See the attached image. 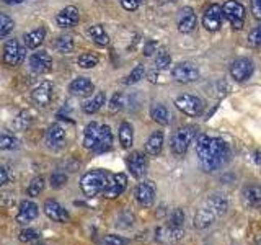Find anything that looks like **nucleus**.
<instances>
[{"instance_id": "obj_33", "label": "nucleus", "mask_w": 261, "mask_h": 245, "mask_svg": "<svg viewBox=\"0 0 261 245\" xmlns=\"http://www.w3.org/2000/svg\"><path fill=\"white\" fill-rule=\"evenodd\" d=\"M98 62H100V57H98V54H95V53H85V54L79 56V59H77L79 67H82V69H93Z\"/></svg>"}, {"instance_id": "obj_15", "label": "nucleus", "mask_w": 261, "mask_h": 245, "mask_svg": "<svg viewBox=\"0 0 261 245\" xmlns=\"http://www.w3.org/2000/svg\"><path fill=\"white\" fill-rule=\"evenodd\" d=\"M53 84L49 80H44V82H41V84L33 90V93H31V98H33V102H35L38 106H47L49 103H51L53 100Z\"/></svg>"}, {"instance_id": "obj_11", "label": "nucleus", "mask_w": 261, "mask_h": 245, "mask_svg": "<svg viewBox=\"0 0 261 245\" xmlns=\"http://www.w3.org/2000/svg\"><path fill=\"white\" fill-rule=\"evenodd\" d=\"M127 168L134 178H144L147 168H149V162H147V157L142 152H133L127 157Z\"/></svg>"}, {"instance_id": "obj_1", "label": "nucleus", "mask_w": 261, "mask_h": 245, "mask_svg": "<svg viewBox=\"0 0 261 245\" xmlns=\"http://www.w3.org/2000/svg\"><path fill=\"white\" fill-rule=\"evenodd\" d=\"M196 154H198L202 168L206 172H212L224 165L230 155V151L224 139L201 134L196 141Z\"/></svg>"}, {"instance_id": "obj_45", "label": "nucleus", "mask_w": 261, "mask_h": 245, "mask_svg": "<svg viewBox=\"0 0 261 245\" xmlns=\"http://www.w3.org/2000/svg\"><path fill=\"white\" fill-rule=\"evenodd\" d=\"M105 245H127L129 240L124 239V237H121V235H116V234H108L105 237Z\"/></svg>"}, {"instance_id": "obj_3", "label": "nucleus", "mask_w": 261, "mask_h": 245, "mask_svg": "<svg viewBox=\"0 0 261 245\" xmlns=\"http://www.w3.org/2000/svg\"><path fill=\"white\" fill-rule=\"evenodd\" d=\"M196 136V128L193 126H183L178 131H175L173 136L170 139V149L175 155H185L188 147L193 142Z\"/></svg>"}, {"instance_id": "obj_46", "label": "nucleus", "mask_w": 261, "mask_h": 245, "mask_svg": "<svg viewBox=\"0 0 261 245\" xmlns=\"http://www.w3.org/2000/svg\"><path fill=\"white\" fill-rule=\"evenodd\" d=\"M122 8L127 12H134L139 8V5H141V0H119Z\"/></svg>"}, {"instance_id": "obj_7", "label": "nucleus", "mask_w": 261, "mask_h": 245, "mask_svg": "<svg viewBox=\"0 0 261 245\" xmlns=\"http://www.w3.org/2000/svg\"><path fill=\"white\" fill-rule=\"evenodd\" d=\"M171 77L179 84H191L199 79V70L191 62H179L171 69Z\"/></svg>"}, {"instance_id": "obj_40", "label": "nucleus", "mask_w": 261, "mask_h": 245, "mask_svg": "<svg viewBox=\"0 0 261 245\" xmlns=\"http://www.w3.org/2000/svg\"><path fill=\"white\" fill-rule=\"evenodd\" d=\"M183 223H185V212L181 209H175L170 216V227L178 229L183 226Z\"/></svg>"}, {"instance_id": "obj_37", "label": "nucleus", "mask_w": 261, "mask_h": 245, "mask_svg": "<svg viewBox=\"0 0 261 245\" xmlns=\"http://www.w3.org/2000/svg\"><path fill=\"white\" fill-rule=\"evenodd\" d=\"M144 76H145V67H144L142 64H139V65H136V67H134L133 70H130V74L124 79V84H126V85L137 84L139 80L144 79Z\"/></svg>"}, {"instance_id": "obj_13", "label": "nucleus", "mask_w": 261, "mask_h": 245, "mask_svg": "<svg viewBox=\"0 0 261 245\" xmlns=\"http://www.w3.org/2000/svg\"><path fill=\"white\" fill-rule=\"evenodd\" d=\"M30 69L35 74H47L53 69V57L46 51H36L30 57Z\"/></svg>"}, {"instance_id": "obj_49", "label": "nucleus", "mask_w": 261, "mask_h": 245, "mask_svg": "<svg viewBox=\"0 0 261 245\" xmlns=\"http://www.w3.org/2000/svg\"><path fill=\"white\" fill-rule=\"evenodd\" d=\"M8 180V174H7V168L4 165H0V188H2Z\"/></svg>"}, {"instance_id": "obj_34", "label": "nucleus", "mask_w": 261, "mask_h": 245, "mask_svg": "<svg viewBox=\"0 0 261 245\" xmlns=\"http://www.w3.org/2000/svg\"><path fill=\"white\" fill-rule=\"evenodd\" d=\"M43 190H44V178L35 177L27 188V194L30 196V198H36V196H39L41 193H43Z\"/></svg>"}, {"instance_id": "obj_9", "label": "nucleus", "mask_w": 261, "mask_h": 245, "mask_svg": "<svg viewBox=\"0 0 261 245\" xmlns=\"http://www.w3.org/2000/svg\"><path fill=\"white\" fill-rule=\"evenodd\" d=\"M222 7L217 5V4H211L206 10H204V15H202V27L206 28L207 31L214 33L220 28V24H222Z\"/></svg>"}, {"instance_id": "obj_24", "label": "nucleus", "mask_w": 261, "mask_h": 245, "mask_svg": "<svg viewBox=\"0 0 261 245\" xmlns=\"http://www.w3.org/2000/svg\"><path fill=\"white\" fill-rule=\"evenodd\" d=\"M243 198L251 208L261 209V186L259 185H247L243 188Z\"/></svg>"}, {"instance_id": "obj_30", "label": "nucleus", "mask_w": 261, "mask_h": 245, "mask_svg": "<svg viewBox=\"0 0 261 245\" xmlns=\"http://www.w3.org/2000/svg\"><path fill=\"white\" fill-rule=\"evenodd\" d=\"M88 36L92 38V41L96 43L98 46H108L110 44V36L101 24H93V27H90Z\"/></svg>"}, {"instance_id": "obj_6", "label": "nucleus", "mask_w": 261, "mask_h": 245, "mask_svg": "<svg viewBox=\"0 0 261 245\" xmlns=\"http://www.w3.org/2000/svg\"><path fill=\"white\" fill-rule=\"evenodd\" d=\"M222 13L235 30H242L245 24V7L237 0H227L222 5Z\"/></svg>"}, {"instance_id": "obj_48", "label": "nucleus", "mask_w": 261, "mask_h": 245, "mask_svg": "<svg viewBox=\"0 0 261 245\" xmlns=\"http://www.w3.org/2000/svg\"><path fill=\"white\" fill-rule=\"evenodd\" d=\"M155 47H157V43H155V41H149L147 46H145V49H144V54L145 56H152L153 51H155Z\"/></svg>"}, {"instance_id": "obj_50", "label": "nucleus", "mask_w": 261, "mask_h": 245, "mask_svg": "<svg viewBox=\"0 0 261 245\" xmlns=\"http://www.w3.org/2000/svg\"><path fill=\"white\" fill-rule=\"evenodd\" d=\"M253 160H255L258 165H261V152H253Z\"/></svg>"}, {"instance_id": "obj_29", "label": "nucleus", "mask_w": 261, "mask_h": 245, "mask_svg": "<svg viewBox=\"0 0 261 245\" xmlns=\"http://www.w3.org/2000/svg\"><path fill=\"white\" fill-rule=\"evenodd\" d=\"M206 206L209 208V209H212L217 214V217L219 216H224L225 212H227V209H228V203H227V198L224 194H212L211 198L207 200V203H206Z\"/></svg>"}, {"instance_id": "obj_10", "label": "nucleus", "mask_w": 261, "mask_h": 245, "mask_svg": "<svg viewBox=\"0 0 261 245\" xmlns=\"http://www.w3.org/2000/svg\"><path fill=\"white\" fill-rule=\"evenodd\" d=\"M155 183L152 180H145V182H141L136 188V200L137 203L144 208H150L153 201H155Z\"/></svg>"}, {"instance_id": "obj_31", "label": "nucleus", "mask_w": 261, "mask_h": 245, "mask_svg": "<svg viewBox=\"0 0 261 245\" xmlns=\"http://www.w3.org/2000/svg\"><path fill=\"white\" fill-rule=\"evenodd\" d=\"M106 102V95L103 92H98L95 96L90 98L88 102L84 103V113L87 114H95L96 111H100V108Z\"/></svg>"}, {"instance_id": "obj_21", "label": "nucleus", "mask_w": 261, "mask_h": 245, "mask_svg": "<svg viewBox=\"0 0 261 245\" xmlns=\"http://www.w3.org/2000/svg\"><path fill=\"white\" fill-rule=\"evenodd\" d=\"M46 38V28L44 27H39V28H35L28 33H24L23 35V44L27 49H36L43 44V41Z\"/></svg>"}, {"instance_id": "obj_43", "label": "nucleus", "mask_w": 261, "mask_h": 245, "mask_svg": "<svg viewBox=\"0 0 261 245\" xmlns=\"http://www.w3.org/2000/svg\"><path fill=\"white\" fill-rule=\"evenodd\" d=\"M248 44H250L251 47L261 46V27L253 28V30L248 33Z\"/></svg>"}, {"instance_id": "obj_52", "label": "nucleus", "mask_w": 261, "mask_h": 245, "mask_svg": "<svg viewBox=\"0 0 261 245\" xmlns=\"http://www.w3.org/2000/svg\"><path fill=\"white\" fill-rule=\"evenodd\" d=\"M256 245H261V237H259V239L256 240Z\"/></svg>"}, {"instance_id": "obj_14", "label": "nucleus", "mask_w": 261, "mask_h": 245, "mask_svg": "<svg viewBox=\"0 0 261 245\" xmlns=\"http://www.w3.org/2000/svg\"><path fill=\"white\" fill-rule=\"evenodd\" d=\"M44 214L51 220H54V223H62V224L69 223V219H70L67 209L56 200H47L44 203Z\"/></svg>"}, {"instance_id": "obj_42", "label": "nucleus", "mask_w": 261, "mask_h": 245, "mask_svg": "<svg viewBox=\"0 0 261 245\" xmlns=\"http://www.w3.org/2000/svg\"><path fill=\"white\" fill-rule=\"evenodd\" d=\"M49 183H51L53 188H61L67 183V175L62 174V172H56V174H53L51 178H49Z\"/></svg>"}, {"instance_id": "obj_27", "label": "nucleus", "mask_w": 261, "mask_h": 245, "mask_svg": "<svg viewBox=\"0 0 261 245\" xmlns=\"http://www.w3.org/2000/svg\"><path fill=\"white\" fill-rule=\"evenodd\" d=\"M150 116H152V119L155 122H159V125H162V126H167V125H170V122H171V113H170V110L167 108L165 105H160V103L152 106Z\"/></svg>"}, {"instance_id": "obj_26", "label": "nucleus", "mask_w": 261, "mask_h": 245, "mask_svg": "<svg viewBox=\"0 0 261 245\" xmlns=\"http://www.w3.org/2000/svg\"><path fill=\"white\" fill-rule=\"evenodd\" d=\"M163 149V133L162 131H155L149 136L145 142V152L155 157V155H159Z\"/></svg>"}, {"instance_id": "obj_4", "label": "nucleus", "mask_w": 261, "mask_h": 245, "mask_svg": "<svg viewBox=\"0 0 261 245\" xmlns=\"http://www.w3.org/2000/svg\"><path fill=\"white\" fill-rule=\"evenodd\" d=\"M27 56V47H24L18 39H8L4 46V64L8 67H16L24 61Z\"/></svg>"}, {"instance_id": "obj_19", "label": "nucleus", "mask_w": 261, "mask_h": 245, "mask_svg": "<svg viewBox=\"0 0 261 245\" xmlns=\"http://www.w3.org/2000/svg\"><path fill=\"white\" fill-rule=\"evenodd\" d=\"M93 88H95L93 82L88 77H77L70 82L69 92L72 95H77V96H87L90 93H93Z\"/></svg>"}, {"instance_id": "obj_35", "label": "nucleus", "mask_w": 261, "mask_h": 245, "mask_svg": "<svg viewBox=\"0 0 261 245\" xmlns=\"http://www.w3.org/2000/svg\"><path fill=\"white\" fill-rule=\"evenodd\" d=\"M15 23L8 15L0 13V39H4L5 36H8L13 31Z\"/></svg>"}, {"instance_id": "obj_20", "label": "nucleus", "mask_w": 261, "mask_h": 245, "mask_svg": "<svg viewBox=\"0 0 261 245\" xmlns=\"http://www.w3.org/2000/svg\"><path fill=\"white\" fill-rule=\"evenodd\" d=\"M46 142L49 147L53 149H59L65 142V129L59 125V122H54L53 126H49L47 134H46Z\"/></svg>"}, {"instance_id": "obj_16", "label": "nucleus", "mask_w": 261, "mask_h": 245, "mask_svg": "<svg viewBox=\"0 0 261 245\" xmlns=\"http://www.w3.org/2000/svg\"><path fill=\"white\" fill-rule=\"evenodd\" d=\"M80 20V13H79V8L73 7V5H69L62 8V10L56 15V23L59 24L61 28H72L75 27Z\"/></svg>"}, {"instance_id": "obj_41", "label": "nucleus", "mask_w": 261, "mask_h": 245, "mask_svg": "<svg viewBox=\"0 0 261 245\" xmlns=\"http://www.w3.org/2000/svg\"><path fill=\"white\" fill-rule=\"evenodd\" d=\"M39 237V232L36 231V229H23V231L20 232V242H24V243H28V242H35L36 239Z\"/></svg>"}, {"instance_id": "obj_39", "label": "nucleus", "mask_w": 261, "mask_h": 245, "mask_svg": "<svg viewBox=\"0 0 261 245\" xmlns=\"http://www.w3.org/2000/svg\"><path fill=\"white\" fill-rule=\"evenodd\" d=\"M170 64H171V57L167 51H160L157 54V57H155V67H157L159 70L167 69Z\"/></svg>"}, {"instance_id": "obj_32", "label": "nucleus", "mask_w": 261, "mask_h": 245, "mask_svg": "<svg viewBox=\"0 0 261 245\" xmlns=\"http://www.w3.org/2000/svg\"><path fill=\"white\" fill-rule=\"evenodd\" d=\"M54 47L59 51L61 54H69L73 49V38L69 35H62L54 41Z\"/></svg>"}, {"instance_id": "obj_18", "label": "nucleus", "mask_w": 261, "mask_h": 245, "mask_svg": "<svg viewBox=\"0 0 261 245\" xmlns=\"http://www.w3.org/2000/svg\"><path fill=\"white\" fill-rule=\"evenodd\" d=\"M196 28V15L193 12L191 7H185L179 12V18H178V31L188 35Z\"/></svg>"}, {"instance_id": "obj_22", "label": "nucleus", "mask_w": 261, "mask_h": 245, "mask_svg": "<svg viewBox=\"0 0 261 245\" xmlns=\"http://www.w3.org/2000/svg\"><path fill=\"white\" fill-rule=\"evenodd\" d=\"M100 125L95 121L88 122V126L85 128L84 133V147L88 151H95V147L98 144V139H100Z\"/></svg>"}, {"instance_id": "obj_38", "label": "nucleus", "mask_w": 261, "mask_h": 245, "mask_svg": "<svg viewBox=\"0 0 261 245\" xmlns=\"http://www.w3.org/2000/svg\"><path fill=\"white\" fill-rule=\"evenodd\" d=\"M31 121H33L31 114H30L28 111H21V113L18 114V118H16V119L13 121V126H15L16 129H20V131H24V129H27V128L31 125Z\"/></svg>"}, {"instance_id": "obj_36", "label": "nucleus", "mask_w": 261, "mask_h": 245, "mask_svg": "<svg viewBox=\"0 0 261 245\" xmlns=\"http://www.w3.org/2000/svg\"><path fill=\"white\" fill-rule=\"evenodd\" d=\"M18 139H16L13 134H0V149L2 151H13L18 147Z\"/></svg>"}, {"instance_id": "obj_47", "label": "nucleus", "mask_w": 261, "mask_h": 245, "mask_svg": "<svg viewBox=\"0 0 261 245\" xmlns=\"http://www.w3.org/2000/svg\"><path fill=\"white\" fill-rule=\"evenodd\" d=\"M251 13L256 20H261V0H250Z\"/></svg>"}, {"instance_id": "obj_28", "label": "nucleus", "mask_w": 261, "mask_h": 245, "mask_svg": "<svg viewBox=\"0 0 261 245\" xmlns=\"http://www.w3.org/2000/svg\"><path fill=\"white\" fill-rule=\"evenodd\" d=\"M119 144L122 149H130V145H133L134 142V129H133V125L127 121L124 122H121V126H119Z\"/></svg>"}, {"instance_id": "obj_5", "label": "nucleus", "mask_w": 261, "mask_h": 245, "mask_svg": "<svg viewBox=\"0 0 261 245\" xmlns=\"http://www.w3.org/2000/svg\"><path fill=\"white\" fill-rule=\"evenodd\" d=\"M175 106L181 113H185L186 116H199L204 111V102L199 96L190 95V93L178 95L175 98Z\"/></svg>"}, {"instance_id": "obj_12", "label": "nucleus", "mask_w": 261, "mask_h": 245, "mask_svg": "<svg viewBox=\"0 0 261 245\" xmlns=\"http://www.w3.org/2000/svg\"><path fill=\"white\" fill-rule=\"evenodd\" d=\"M126 186H127L126 174H114L113 178L110 180L108 186L105 188L103 196H105V198H108V200H114V198H118V196H121L122 193H124Z\"/></svg>"}, {"instance_id": "obj_25", "label": "nucleus", "mask_w": 261, "mask_h": 245, "mask_svg": "<svg viewBox=\"0 0 261 245\" xmlns=\"http://www.w3.org/2000/svg\"><path fill=\"white\" fill-rule=\"evenodd\" d=\"M113 145V133H111V128L108 125H101L100 128V139H98V144L95 147L96 154H103L106 151H110Z\"/></svg>"}, {"instance_id": "obj_44", "label": "nucleus", "mask_w": 261, "mask_h": 245, "mask_svg": "<svg viewBox=\"0 0 261 245\" xmlns=\"http://www.w3.org/2000/svg\"><path fill=\"white\" fill-rule=\"evenodd\" d=\"M122 105H124V96H122L121 92H116L110 100V110L111 111H119L122 108Z\"/></svg>"}, {"instance_id": "obj_51", "label": "nucleus", "mask_w": 261, "mask_h": 245, "mask_svg": "<svg viewBox=\"0 0 261 245\" xmlns=\"http://www.w3.org/2000/svg\"><path fill=\"white\" fill-rule=\"evenodd\" d=\"M5 4H8V5H15V4H21V2H24V0H4Z\"/></svg>"}, {"instance_id": "obj_53", "label": "nucleus", "mask_w": 261, "mask_h": 245, "mask_svg": "<svg viewBox=\"0 0 261 245\" xmlns=\"http://www.w3.org/2000/svg\"><path fill=\"white\" fill-rule=\"evenodd\" d=\"M35 245H44V243H35Z\"/></svg>"}, {"instance_id": "obj_2", "label": "nucleus", "mask_w": 261, "mask_h": 245, "mask_svg": "<svg viewBox=\"0 0 261 245\" xmlns=\"http://www.w3.org/2000/svg\"><path fill=\"white\" fill-rule=\"evenodd\" d=\"M108 183L110 177L105 170H90L80 178V190L88 198H93V196L103 193Z\"/></svg>"}, {"instance_id": "obj_17", "label": "nucleus", "mask_w": 261, "mask_h": 245, "mask_svg": "<svg viewBox=\"0 0 261 245\" xmlns=\"http://www.w3.org/2000/svg\"><path fill=\"white\" fill-rule=\"evenodd\" d=\"M39 214L38 204L33 203L30 200H24L20 203L18 208V214H16V223L18 224H28L31 220H35Z\"/></svg>"}, {"instance_id": "obj_8", "label": "nucleus", "mask_w": 261, "mask_h": 245, "mask_svg": "<svg viewBox=\"0 0 261 245\" xmlns=\"http://www.w3.org/2000/svg\"><path fill=\"white\" fill-rule=\"evenodd\" d=\"M253 72H255V65L248 57H239L230 64V76L237 82L248 80L253 76Z\"/></svg>"}, {"instance_id": "obj_23", "label": "nucleus", "mask_w": 261, "mask_h": 245, "mask_svg": "<svg viewBox=\"0 0 261 245\" xmlns=\"http://www.w3.org/2000/svg\"><path fill=\"white\" fill-rule=\"evenodd\" d=\"M216 219H217V214L214 211L209 209L207 206H202L194 216V227L202 231V229H207Z\"/></svg>"}]
</instances>
